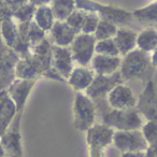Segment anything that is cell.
Listing matches in <instances>:
<instances>
[{"mask_svg":"<svg viewBox=\"0 0 157 157\" xmlns=\"http://www.w3.org/2000/svg\"><path fill=\"white\" fill-rule=\"evenodd\" d=\"M153 65L151 61L150 53L143 52L136 48L122 59L120 67V73L123 81L132 78H144L150 74Z\"/></svg>","mask_w":157,"mask_h":157,"instance_id":"1","label":"cell"},{"mask_svg":"<svg viewBox=\"0 0 157 157\" xmlns=\"http://www.w3.org/2000/svg\"><path fill=\"white\" fill-rule=\"evenodd\" d=\"M101 117L103 124L116 130L140 129L143 125L141 113L137 108L128 110L103 109L101 111Z\"/></svg>","mask_w":157,"mask_h":157,"instance_id":"2","label":"cell"},{"mask_svg":"<svg viewBox=\"0 0 157 157\" xmlns=\"http://www.w3.org/2000/svg\"><path fill=\"white\" fill-rule=\"evenodd\" d=\"M75 9L87 12H95L102 20L117 25H126L130 23L132 13L112 6H103L92 0H75Z\"/></svg>","mask_w":157,"mask_h":157,"instance_id":"3","label":"cell"},{"mask_svg":"<svg viewBox=\"0 0 157 157\" xmlns=\"http://www.w3.org/2000/svg\"><path fill=\"white\" fill-rule=\"evenodd\" d=\"M73 125L78 130L87 131L95 124L96 105L83 92H76L73 105Z\"/></svg>","mask_w":157,"mask_h":157,"instance_id":"4","label":"cell"},{"mask_svg":"<svg viewBox=\"0 0 157 157\" xmlns=\"http://www.w3.org/2000/svg\"><path fill=\"white\" fill-rule=\"evenodd\" d=\"M114 129L105 124H94L86 131L90 157H105V148L113 142Z\"/></svg>","mask_w":157,"mask_h":157,"instance_id":"5","label":"cell"},{"mask_svg":"<svg viewBox=\"0 0 157 157\" xmlns=\"http://www.w3.org/2000/svg\"><path fill=\"white\" fill-rule=\"evenodd\" d=\"M96 42L97 40L94 35L78 33L69 46L73 60L80 66L87 67L95 55Z\"/></svg>","mask_w":157,"mask_h":157,"instance_id":"6","label":"cell"},{"mask_svg":"<svg viewBox=\"0 0 157 157\" xmlns=\"http://www.w3.org/2000/svg\"><path fill=\"white\" fill-rule=\"evenodd\" d=\"M112 143L122 153L145 152L148 146L140 129L114 131Z\"/></svg>","mask_w":157,"mask_h":157,"instance_id":"7","label":"cell"},{"mask_svg":"<svg viewBox=\"0 0 157 157\" xmlns=\"http://www.w3.org/2000/svg\"><path fill=\"white\" fill-rule=\"evenodd\" d=\"M20 56L8 48L0 37V90H7L15 80V65Z\"/></svg>","mask_w":157,"mask_h":157,"instance_id":"8","label":"cell"},{"mask_svg":"<svg viewBox=\"0 0 157 157\" xmlns=\"http://www.w3.org/2000/svg\"><path fill=\"white\" fill-rule=\"evenodd\" d=\"M21 117H22V114L16 113L10 126L0 137V143L2 145L6 154L13 157H23L22 140H21L20 132Z\"/></svg>","mask_w":157,"mask_h":157,"instance_id":"9","label":"cell"},{"mask_svg":"<svg viewBox=\"0 0 157 157\" xmlns=\"http://www.w3.org/2000/svg\"><path fill=\"white\" fill-rule=\"evenodd\" d=\"M108 105L111 109L115 110H128L136 108L138 105L137 97L135 96L132 90L123 83L114 86L107 95Z\"/></svg>","mask_w":157,"mask_h":157,"instance_id":"10","label":"cell"},{"mask_svg":"<svg viewBox=\"0 0 157 157\" xmlns=\"http://www.w3.org/2000/svg\"><path fill=\"white\" fill-rule=\"evenodd\" d=\"M122 81L123 78L120 71L115 72L112 75H100V74H96L92 84L85 90V94L92 100H98V99L105 98L108 93L114 86L122 83Z\"/></svg>","mask_w":157,"mask_h":157,"instance_id":"11","label":"cell"},{"mask_svg":"<svg viewBox=\"0 0 157 157\" xmlns=\"http://www.w3.org/2000/svg\"><path fill=\"white\" fill-rule=\"evenodd\" d=\"M37 80L38 78H35V80L15 78L7 88L8 94L16 105V113L22 114L27 98H28L33 87L35 86Z\"/></svg>","mask_w":157,"mask_h":157,"instance_id":"12","label":"cell"},{"mask_svg":"<svg viewBox=\"0 0 157 157\" xmlns=\"http://www.w3.org/2000/svg\"><path fill=\"white\" fill-rule=\"evenodd\" d=\"M73 58L70 48L52 45V67L65 78H69L70 73L73 70Z\"/></svg>","mask_w":157,"mask_h":157,"instance_id":"13","label":"cell"},{"mask_svg":"<svg viewBox=\"0 0 157 157\" xmlns=\"http://www.w3.org/2000/svg\"><path fill=\"white\" fill-rule=\"evenodd\" d=\"M137 105L139 112L143 114L147 118V121L157 122V93L152 81L147 82L145 90L140 96V100Z\"/></svg>","mask_w":157,"mask_h":157,"instance_id":"14","label":"cell"},{"mask_svg":"<svg viewBox=\"0 0 157 157\" xmlns=\"http://www.w3.org/2000/svg\"><path fill=\"white\" fill-rule=\"evenodd\" d=\"M122 58L120 56H105V55L95 54L92 61V69L95 74L100 75H112L120 71Z\"/></svg>","mask_w":157,"mask_h":157,"instance_id":"15","label":"cell"},{"mask_svg":"<svg viewBox=\"0 0 157 157\" xmlns=\"http://www.w3.org/2000/svg\"><path fill=\"white\" fill-rule=\"evenodd\" d=\"M95 75L96 74L93 69L84 66H78L73 68L69 78H67V82L75 92H85L92 84Z\"/></svg>","mask_w":157,"mask_h":157,"instance_id":"16","label":"cell"},{"mask_svg":"<svg viewBox=\"0 0 157 157\" xmlns=\"http://www.w3.org/2000/svg\"><path fill=\"white\" fill-rule=\"evenodd\" d=\"M16 115V105L7 90H0V137L5 133Z\"/></svg>","mask_w":157,"mask_h":157,"instance_id":"17","label":"cell"},{"mask_svg":"<svg viewBox=\"0 0 157 157\" xmlns=\"http://www.w3.org/2000/svg\"><path fill=\"white\" fill-rule=\"evenodd\" d=\"M48 33L51 37L50 39L52 40L54 45L65 46V48H69L75 36L78 35L65 21L63 22L55 21L54 25Z\"/></svg>","mask_w":157,"mask_h":157,"instance_id":"18","label":"cell"},{"mask_svg":"<svg viewBox=\"0 0 157 157\" xmlns=\"http://www.w3.org/2000/svg\"><path fill=\"white\" fill-rule=\"evenodd\" d=\"M137 36L138 33L131 29L125 28V27H121L117 29L113 40L117 46L120 55L125 56L137 48Z\"/></svg>","mask_w":157,"mask_h":157,"instance_id":"19","label":"cell"},{"mask_svg":"<svg viewBox=\"0 0 157 157\" xmlns=\"http://www.w3.org/2000/svg\"><path fill=\"white\" fill-rule=\"evenodd\" d=\"M0 37L8 48L13 50L18 40V25L12 16L0 22Z\"/></svg>","mask_w":157,"mask_h":157,"instance_id":"20","label":"cell"},{"mask_svg":"<svg viewBox=\"0 0 157 157\" xmlns=\"http://www.w3.org/2000/svg\"><path fill=\"white\" fill-rule=\"evenodd\" d=\"M137 48L146 53H152L157 48V29L147 27L137 36Z\"/></svg>","mask_w":157,"mask_h":157,"instance_id":"21","label":"cell"},{"mask_svg":"<svg viewBox=\"0 0 157 157\" xmlns=\"http://www.w3.org/2000/svg\"><path fill=\"white\" fill-rule=\"evenodd\" d=\"M33 21L44 33L50 31L55 23V17L50 6H41L36 8Z\"/></svg>","mask_w":157,"mask_h":157,"instance_id":"22","label":"cell"},{"mask_svg":"<svg viewBox=\"0 0 157 157\" xmlns=\"http://www.w3.org/2000/svg\"><path fill=\"white\" fill-rule=\"evenodd\" d=\"M55 21H66L75 10V0H52L50 3Z\"/></svg>","mask_w":157,"mask_h":157,"instance_id":"23","label":"cell"},{"mask_svg":"<svg viewBox=\"0 0 157 157\" xmlns=\"http://www.w3.org/2000/svg\"><path fill=\"white\" fill-rule=\"evenodd\" d=\"M132 17L138 22L150 25V27H154L157 25V1L135 10L132 12Z\"/></svg>","mask_w":157,"mask_h":157,"instance_id":"24","label":"cell"},{"mask_svg":"<svg viewBox=\"0 0 157 157\" xmlns=\"http://www.w3.org/2000/svg\"><path fill=\"white\" fill-rule=\"evenodd\" d=\"M40 75L38 69L27 57L20 58L15 65V78L21 80H35Z\"/></svg>","mask_w":157,"mask_h":157,"instance_id":"25","label":"cell"},{"mask_svg":"<svg viewBox=\"0 0 157 157\" xmlns=\"http://www.w3.org/2000/svg\"><path fill=\"white\" fill-rule=\"evenodd\" d=\"M117 29L118 28L115 24L109 22V21L100 18L98 25H97V28H96V31H95L94 36L97 41H99V40L112 39V38H114V36L116 35Z\"/></svg>","mask_w":157,"mask_h":157,"instance_id":"26","label":"cell"},{"mask_svg":"<svg viewBox=\"0 0 157 157\" xmlns=\"http://www.w3.org/2000/svg\"><path fill=\"white\" fill-rule=\"evenodd\" d=\"M95 54L105 55V56H120V52L113 38L97 41L95 45Z\"/></svg>","mask_w":157,"mask_h":157,"instance_id":"27","label":"cell"},{"mask_svg":"<svg viewBox=\"0 0 157 157\" xmlns=\"http://www.w3.org/2000/svg\"><path fill=\"white\" fill-rule=\"evenodd\" d=\"M36 8L37 7L28 2L26 5L22 6L21 8H18V9H16L15 11H13L12 17L17 23H29L33 21Z\"/></svg>","mask_w":157,"mask_h":157,"instance_id":"28","label":"cell"},{"mask_svg":"<svg viewBox=\"0 0 157 157\" xmlns=\"http://www.w3.org/2000/svg\"><path fill=\"white\" fill-rule=\"evenodd\" d=\"M86 11H83V10H78L75 9L71 14L69 15V17L65 21L76 33H81L82 26H83L84 20H85L86 16Z\"/></svg>","mask_w":157,"mask_h":157,"instance_id":"29","label":"cell"},{"mask_svg":"<svg viewBox=\"0 0 157 157\" xmlns=\"http://www.w3.org/2000/svg\"><path fill=\"white\" fill-rule=\"evenodd\" d=\"M141 132L143 135L147 144L157 143V122L156 121H147L141 127Z\"/></svg>","mask_w":157,"mask_h":157,"instance_id":"30","label":"cell"},{"mask_svg":"<svg viewBox=\"0 0 157 157\" xmlns=\"http://www.w3.org/2000/svg\"><path fill=\"white\" fill-rule=\"evenodd\" d=\"M87 12V11H86ZM99 15L95 12H87L84 20L83 26H82L81 33H88V35H94L96 31L97 25L99 23Z\"/></svg>","mask_w":157,"mask_h":157,"instance_id":"31","label":"cell"},{"mask_svg":"<svg viewBox=\"0 0 157 157\" xmlns=\"http://www.w3.org/2000/svg\"><path fill=\"white\" fill-rule=\"evenodd\" d=\"M8 5V7L12 10V11H15L16 9L21 8L22 6L28 3V0H3Z\"/></svg>","mask_w":157,"mask_h":157,"instance_id":"32","label":"cell"},{"mask_svg":"<svg viewBox=\"0 0 157 157\" xmlns=\"http://www.w3.org/2000/svg\"><path fill=\"white\" fill-rule=\"evenodd\" d=\"M146 157H157V143L150 144L145 150Z\"/></svg>","mask_w":157,"mask_h":157,"instance_id":"33","label":"cell"},{"mask_svg":"<svg viewBox=\"0 0 157 157\" xmlns=\"http://www.w3.org/2000/svg\"><path fill=\"white\" fill-rule=\"evenodd\" d=\"M121 157H146L145 152H125Z\"/></svg>","mask_w":157,"mask_h":157,"instance_id":"34","label":"cell"},{"mask_svg":"<svg viewBox=\"0 0 157 157\" xmlns=\"http://www.w3.org/2000/svg\"><path fill=\"white\" fill-rule=\"evenodd\" d=\"M52 0H28V2L35 7H41V6H50Z\"/></svg>","mask_w":157,"mask_h":157,"instance_id":"35","label":"cell"},{"mask_svg":"<svg viewBox=\"0 0 157 157\" xmlns=\"http://www.w3.org/2000/svg\"><path fill=\"white\" fill-rule=\"evenodd\" d=\"M151 61H152L153 67H157V48L153 51L151 54Z\"/></svg>","mask_w":157,"mask_h":157,"instance_id":"36","label":"cell"},{"mask_svg":"<svg viewBox=\"0 0 157 157\" xmlns=\"http://www.w3.org/2000/svg\"><path fill=\"white\" fill-rule=\"evenodd\" d=\"M3 155H6V152H5V150H3L2 145H1V143H0V157L3 156Z\"/></svg>","mask_w":157,"mask_h":157,"instance_id":"37","label":"cell"},{"mask_svg":"<svg viewBox=\"0 0 157 157\" xmlns=\"http://www.w3.org/2000/svg\"><path fill=\"white\" fill-rule=\"evenodd\" d=\"M1 157H13V156H10V155H7V154H6V155H3V156H1Z\"/></svg>","mask_w":157,"mask_h":157,"instance_id":"38","label":"cell"},{"mask_svg":"<svg viewBox=\"0 0 157 157\" xmlns=\"http://www.w3.org/2000/svg\"><path fill=\"white\" fill-rule=\"evenodd\" d=\"M154 1H157V0H154Z\"/></svg>","mask_w":157,"mask_h":157,"instance_id":"39","label":"cell"},{"mask_svg":"<svg viewBox=\"0 0 157 157\" xmlns=\"http://www.w3.org/2000/svg\"><path fill=\"white\" fill-rule=\"evenodd\" d=\"M0 1H1V0H0Z\"/></svg>","mask_w":157,"mask_h":157,"instance_id":"40","label":"cell"}]
</instances>
